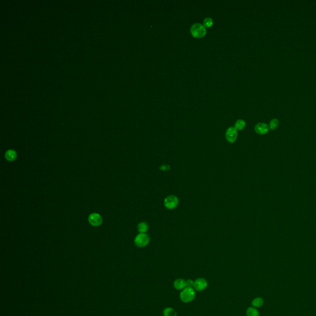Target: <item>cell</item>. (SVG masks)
I'll list each match as a JSON object with an SVG mask.
<instances>
[{"instance_id":"cell-8","label":"cell","mask_w":316,"mask_h":316,"mask_svg":"<svg viewBox=\"0 0 316 316\" xmlns=\"http://www.w3.org/2000/svg\"><path fill=\"white\" fill-rule=\"evenodd\" d=\"M207 281L204 278H198L195 280L194 282L193 287L195 289V290L201 292L204 290V289L207 287Z\"/></svg>"},{"instance_id":"cell-6","label":"cell","mask_w":316,"mask_h":316,"mask_svg":"<svg viewBox=\"0 0 316 316\" xmlns=\"http://www.w3.org/2000/svg\"><path fill=\"white\" fill-rule=\"evenodd\" d=\"M88 222L92 226L98 227L101 225L102 222V218L99 214L94 213L89 216Z\"/></svg>"},{"instance_id":"cell-13","label":"cell","mask_w":316,"mask_h":316,"mask_svg":"<svg viewBox=\"0 0 316 316\" xmlns=\"http://www.w3.org/2000/svg\"><path fill=\"white\" fill-rule=\"evenodd\" d=\"M164 316H177V313L175 310L171 307H167L164 310Z\"/></svg>"},{"instance_id":"cell-9","label":"cell","mask_w":316,"mask_h":316,"mask_svg":"<svg viewBox=\"0 0 316 316\" xmlns=\"http://www.w3.org/2000/svg\"><path fill=\"white\" fill-rule=\"evenodd\" d=\"M17 156V153L13 149H9L5 153V158L8 161H14Z\"/></svg>"},{"instance_id":"cell-12","label":"cell","mask_w":316,"mask_h":316,"mask_svg":"<svg viewBox=\"0 0 316 316\" xmlns=\"http://www.w3.org/2000/svg\"><path fill=\"white\" fill-rule=\"evenodd\" d=\"M245 126H246V122L243 119L237 120L235 124V128L236 130H243L245 127Z\"/></svg>"},{"instance_id":"cell-10","label":"cell","mask_w":316,"mask_h":316,"mask_svg":"<svg viewBox=\"0 0 316 316\" xmlns=\"http://www.w3.org/2000/svg\"><path fill=\"white\" fill-rule=\"evenodd\" d=\"M174 286L177 289H181L187 286L186 282L181 278L177 279L174 282Z\"/></svg>"},{"instance_id":"cell-1","label":"cell","mask_w":316,"mask_h":316,"mask_svg":"<svg viewBox=\"0 0 316 316\" xmlns=\"http://www.w3.org/2000/svg\"><path fill=\"white\" fill-rule=\"evenodd\" d=\"M192 35L196 38H202L206 34V27L203 24L196 23L192 25L190 29Z\"/></svg>"},{"instance_id":"cell-16","label":"cell","mask_w":316,"mask_h":316,"mask_svg":"<svg viewBox=\"0 0 316 316\" xmlns=\"http://www.w3.org/2000/svg\"><path fill=\"white\" fill-rule=\"evenodd\" d=\"M213 25V20L212 18L206 17L204 19V20L203 21V25L205 27H207V28L210 27H212Z\"/></svg>"},{"instance_id":"cell-15","label":"cell","mask_w":316,"mask_h":316,"mask_svg":"<svg viewBox=\"0 0 316 316\" xmlns=\"http://www.w3.org/2000/svg\"><path fill=\"white\" fill-rule=\"evenodd\" d=\"M263 300L260 298H256L252 301V305L256 307H259L263 304Z\"/></svg>"},{"instance_id":"cell-11","label":"cell","mask_w":316,"mask_h":316,"mask_svg":"<svg viewBox=\"0 0 316 316\" xmlns=\"http://www.w3.org/2000/svg\"><path fill=\"white\" fill-rule=\"evenodd\" d=\"M149 228V226L146 222H142L138 224L137 226L138 231L140 232V233H145L148 231Z\"/></svg>"},{"instance_id":"cell-2","label":"cell","mask_w":316,"mask_h":316,"mask_svg":"<svg viewBox=\"0 0 316 316\" xmlns=\"http://www.w3.org/2000/svg\"><path fill=\"white\" fill-rule=\"evenodd\" d=\"M180 297L183 302L189 303L195 299V292L192 288L187 287L181 292Z\"/></svg>"},{"instance_id":"cell-5","label":"cell","mask_w":316,"mask_h":316,"mask_svg":"<svg viewBox=\"0 0 316 316\" xmlns=\"http://www.w3.org/2000/svg\"><path fill=\"white\" fill-rule=\"evenodd\" d=\"M237 136H238V132L235 127H230L227 128L225 133V138L228 142H235L237 138Z\"/></svg>"},{"instance_id":"cell-7","label":"cell","mask_w":316,"mask_h":316,"mask_svg":"<svg viewBox=\"0 0 316 316\" xmlns=\"http://www.w3.org/2000/svg\"><path fill=\"white\" fill-rule=\"evenodd\" d=\"M269 127L265 123H258L254 127L256 132L260 135H264L268 132Z\"/></svg>"},{"instance_id":"cell-17","label":"cell","mask_w":316,"mask_h":316,"mask_svg":"<svg viewBox=\"0 0 316 316\" xmlns=\"http://www.w3.org/2000/svg\"><path fill=\"white\" fill-rule=\"evenodd\" d=\"M278 124H279V122H278V120L277 119H273L272 120H271L270 122V124H269V128L272 130H274L275 128H277V127L278 125Z\"/></svg>"},{"instance_id":"cell-4","label":"cell","mask_w":316,"mask_h":316,"mask_svg":"<svg viewBox=\"0 0 316 316\" xmlns=\"http://www.w3.org/2000/svg\"><path fill=\"white\" fill-rule=\"evenodd\" d=\"M179 201L178 198L174 195H169L167 196L164 201V206L168 209H174L177 207Z\"/></svg>"},{"instance_id":"cell-3","label":"cell","mask_w":316,"mask_h":316,"mask_svg":"<svg viewBox=\"0 0 316 316\" xmlns=\"http://www.w3.org/2000/svg\"><path fill=\"white\" fill-rule=\"evenodd\" d=\"M149 236L146 233H139L137 235L134 240L135 245L139 248L145 247L149 243Z\"/></svg>"},{"instance_id":"cell-18","label":"cell","mask_w":316,"mask_h":316,"mask_svg":"<svg viewBox=\"0 0 316 316\" xmlns=\"http://www.w3.org/2000/svg\"><path fill=\"white\" fill-rule=\"evenodd\" d=\"M193 285H194V282H193L192 280H188L186 281V285L187 287H189V288H192V286H193Z\"/></svg>"},{"instance_id":"cell-14","label":"cell","mask_w":316,"mask_h":316,"mask_svg":"<svg viewBox=\"0 0 316 316\" xmlns=\"http://www.w3.org/2000/svg\"><path fill=\"white\" fill-rule=\"evenodd\" d=\"M246 315L247 316H259L257 310L252 307H250L247 309Z\"/></svg>"}]
</instances>
